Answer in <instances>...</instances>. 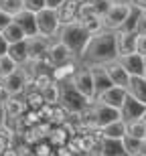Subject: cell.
Wrapping results in <instances>:
<instances>
[{
	"mask_svg": "<svg viewBox=\"0 0 146 156\" xmlns=\"http://www.w3.org/2000/svg\"><path fill=\"white\" fill-rule=\"evenodd\" d=\"M12 20H14V16H12V14H8V12H4V10H0V33H2V30H4L6 27L12 23Z\"/></svg>",
	"mask_w": 146,
	"mask_h": 156,
	"instance_id": "cell-38",
	"label": "cell"
},
{
	"mask_svg": "<svg viewBox=\"0 0 146 156\" xmlns=\"http://www.w3.org/2000/svg\"><path fill=\"white\" fill-rule=\"evenodd\" d=\"M132 10H134V6H132V4L114 2V4L110 6V10L104 14L105 30H120V29H124V24H126V20L130 18Z\"/></svg>",
	"mask_w": 146,
	"mask_h": 156,
	"instance_id": "cell-4",
	"label": "cell"
},
{
	"mask_svg": "<svg viewBox=\"0 0 146 156\" xmlns=\"http://www.w3.org/2000/svg\"><path fill=\"white\" fill-rule=\"evenodd\" d=\"M37 27H39V35L49 37V39H57L61 23L57 18V10L55 8H43L37 12Z\"/></svg>",
	"mask_w": 146,
	"mask_h": 156,
	"instance_id": "cell-6",
	"label": "cell"
},
{
	"mask_svg": "<svg viewBox=\"0 0 146 156\" xmlns=\"http://www.w3.org/2000/svg\"><path fill=\"white\" fill-rule=\"evenodd\" d=\"M142 154H146V142H144V146H142Z\"/></svg>",
	"mask_w": 146,
	"mask_h": 156,
	"instance_id": "cell-47",
	"label": "cell"
},
{
	"mask_svg": "<svg viewBox=\"0 0 146 156\" xmlns=\"http://www.w3.org/2000/svg\"><path fill=\"white\" fill-rule=\"evenodd\" d=\"M132 6H134L136 10L146 12V0H132Z\"/></svg>",
	"mask_w": 146,
	"mask_h": 156,
	"instance_id": "cell-44",
	"label": "cell"
},
{
	"mask_svg": "<svg viewBox=\"0 0 146 156\" xmlns=\"http://www.w3.org/2000/svg\"><path fill=\"white\" fill-rule=\"evenodd\" d=\"M4 105H6L8 118H20V116H24V114L29 112V105H27L24 99H20V95H18V98H10Z\"/></svg>",
	"mask_w": 146,
	"mask_h": 156,
	"instance_id": "cell-24",
	"label": "cell"
},
{
	"mask_svg": "<svg viewBox=\"0 0 146 156\" xmlns=\"http://www.w3.org/2000/svg\"><path fill=\"white\" fill-rule=\"evenodd\" d=\"M2 35H4V39L8 41V45H12V43H18V41H24L27 39V35H24V30L18 27L14 20H12L8 27H6L4 30H2Z\"/></svg>",
	"mask_w": 146,
	"mask_h": 156,
	"instance_id": "cell-28",
	"label": "cell"
},
{
	"mask_svg": "<svg viewBox=\"0 0 146 156\" xmlns=\"http://www.w3.org/2000/svg\"><path fill=\"white\" fill-rule=\"evenodd\" d=\"M79 4H81V0H63V4L57 8V18H59V23H61V27L77 20Z\"/></svg>",
	"mask_w": 146,
	"mask_h": 156,
	"instance_id": "cell-15",
	"label": "cell"
},
{
	"mask_svg": "<svg viewBox=\"0 0 146 156\" xmlns=\"http://www.w3.org/2000/svg\"><path fill=\"white\" fill-rule=\"evenodd\" d=\"M16 69H18V63L8 55V53L0 57V79H6V77L12 75Z\"/></svg>",
	"mask_w": 146,
	"mask_h": 156,
	"instance_id": "cell-31",
	"label": "cell"
},
{
	"mask_svg": "<svg viewBox=\"0 0 146 156\" xmlns=\"http://www.w3.org/2000/svg\"><path fill=\"white\" fill-rule=\"evenodd\" d=\"M79 23L85 27V30H87L91 37L99 35V33H104L105 27H104V16H99V14H91V16L83 18V20H79Z\"/></svg>",
	"mask_w": 146,
	"mask_h": 156,
	"instance_id": "cell-25",
	"label": "cell"
},
{
	"mask_svg": "<svg viewBox=\"0 0 146 156\" xmlns=\"http://www.w3.org/2000/svg\"><path fill=\"white\" fill-rule=\"evenodd\" d=\"M128 93L132 98H136L138 101L146 105V77H138L132 75L130 77V85H128Z\"/></svg>",
	"mask_w": 146,
	"mask_h": 156,
	"instance_id": "cell-22",
	"label": "cell"
},
{
	"mask_svg": "<svg viewBox=\"0 0 146 156\" xmlns=\"http://www.w3.org/2000/svg\"><path fill=\"white\" fill-rule=\"evenodd\" d=\"M81 2H94V0H81Z\"/></svg>",
	"mask_w": 146,
	"mask_h": 156,
	"instance_id": "cell-49",
	"label": "cell"
},
{
	"mask_svg": "<svg viewBox=\"0 0 146 156\" xmlns=\"http://www.w3.org/2000/svg\"><path fill=\"white\" fill-rule=\"evenodd\" d=\"M136 53H140L146 59V35H138V45H136Z\"/></svg>",
	"mask_w": 146,
	"mask_h": 156,
	"instance_id": "cell-40",
	"label": "cell"
},
{
	"mask_svg": "<svg viewBox=\"0 0 146 156\" xmlns=\"http://www.w3.org/2000/svg\"><path fill=\"white\" fill-rule=\"evenodd\" d=\"M126 98H128V89L118 87V85H112L110 89H105V91L98 93L95 101H99V104H105V105H110V108H116V110H120V108L124 105V101H126Z\"/></svg>",
	"mask_w": 146,
	"mask_h": 156,
	"instance_id": "cell-10",
	"label": "cell"
},
{
	"mask_svg": "<svg viewBox=\"0 0 146 156\" xmlns=\"http://www.w3.org/2000/svg\"><path fill=\"white\" fill-rule=\"evenodd\" d=\"M98 156H126L122 140L101 138V142H99V148H98Z\"/></svg>",
	"mask_w": 146,
	"mask_h": 156,
	"instance_id": "cell-19",
	"label": "cell"
},
{
	"mask_svg": "<svg viewBox=\"0 0 146 156\" xmlns=\"http://www.w3.org/2000/svg\"><path fill=\"white\" fill-rule=\"evenodd\" d=\"M136 45H138V33L136 30H116V47H118V57L122 55H130L136 53Z\"/></svg>",
	"mask_w": 146,
	"mask_h": 156,
	"instance_id": "cell-11",
	"label": "cell"
},
{
	"mask_svg": "<svg viewBox=\"0 0 146 156\" xmlns=\"http://www.w3.org/2000/svg\"><path fill=\"white\" fill-rule=\"evenodd\" d=\"M53 146L49 144V142H37L35 146H33V152H35V156H53Z\"/></svg>",
	"mask_w": 146,
	"mask_h": 156,
	"instance_id": "cell-34",
	"label": "cell"
},
{
	"mask_svg": "<svg viewBox=\"0 0 146 156\" xmlns=\"http://www.w3.org/2000/svg\"><path fill=\"white\" fill-rule=\"evenodd\" d=\"M59 85H61V99H59V104L63 105L69 114H79V112H83L89 105V101L73 87L71 81H65V83H59Z\"/></svg>",
	"mask_w": 146,
	"mask_h": 156,
	"instance_id": "cell-3",
	"label": "cell"
},
{
	"mask_svg": "<svg viewBox=\"0 0 146 156\" xmlns=\"http://www.w3.org/2000/svg\"><path fill=\"white\" fill-rule=\"evenodd\" d=\"M105 71H108V75H110L112 83L118 87H124V89H128L130 85V73L124 69V65L120 61H110V63H105Z\"/></svg>",
	"mask_w": 146,
	"mask_h": 156,
	"instance_id": "cell-14",
	"label": "cell"
},
{
	"mask_svg": "<svg viewBox=\"0 0 146 156\" xmlns=\"http://www.w3.org/2000/svg\"><path fill=\"white\" fill-rule=\"evenodd\" d=\"M43 93V99H45V104L49 105H57L59 99H61V85H59L57 81H53V83H49L45 89H41Z\"/></svg>",
	"mask_w": 146,
	"mask_h": 156,
	"instance_id": "cell-27",
	"label": "cell"
},
{
	"mask_svg": "<svg viewBox=\"0 0 146 156\" xmlns=\"http://www.w3.org/2000/svg\"><path fill=\"white\" fill-rule=\"evenodd\" d=\"M140 156H146V154H140Z\"/></svg>",
	"mask_w": 146,
	"mask_h": 156,
	"instance_id": "cell-51",
	"label": "cell"
},
{
	"mask_svg": "<svg viewBox=\"0 0 146 156\" xmlns=\"http://www.w3.org/2000/svg\"><path fill=\"white\" fill-rule=\"evenodd\" d=\"M71 83H73V87H75L85 99H87L89 104H94V101H95V95H98V93H95L94 77H91V71H89V67L85 63L77 67V71H75V75H73V79H71Z\"/></svg>",
	"mask_w": 146,
	"mask_h": 156,
	"instance_id": "cell-5",
	"label": "cell"
},
{
	"mask_svg": "<svg viewBox=\"0 0 146 156\" xmlns=\"http://www.w3.org/2000/svg\"><path fill=\"white\" fill-rule=\"evenodd\" d=\"M0 10L16 16L20 10H24V0H0Z\"/></svg>",
	"mask_w": 146,
	"mask_h": 156,
	"instance_id": "cell-32",
	"label": "cell"
},
{
	"mask_svg": "<svg viewBox=\"0 0 146 156\" xmlns=\"http://www.w3.org/2000/svg\"><path fill=\"white\" fill-rule=\"evenodd\" d=\"M61 4H63V0H45V6H47V8H55V10H57Z\"/></svg>",
	"mask_w": 146,
	"mask_h": 156,
	"instance_id": "cell-45",
	"label": "cell"
},
{
	"mask_svg": "<svg viewBox=\"0 0 146 156\" xmlns=\"http://www.w3.org/2000/svg\"><path fill=\"white\" fill-rule=\"evenodd\" d=\"M0 81H2V79H0Z\"/></svg>",
	"mask_w": 146,
	"mask_h": 156,
	"instance_id": "cell-52",
	"label": "cell"
},
{
	"mask_svg": "<svg viewBox=\"0 0 146 156\" xmlns=\"http://www.w3.org/2000/svg\"><path fill=\"white\" fill-rule=\"evenodd\" d=\"M0 156H18V152H16V148H14V146H10V148H6V150L2 152Z\"/></svg>",
	"mask_w": 146,
	"mask_h": 156,
	"instance_id": "cell-46",
	"label": "cell"
},
{
	"mask_svg": "<svg viewBox=\"0 0 146 156\" xmlns=\"http://www.w3.org/2000/svg\"><path fill=\"white\" fill-rule=\"evenodd\" d=\"M8 55H10L18 65H27L29 63V47H27V39L18 41V43H12L8 47Z\"/></svg>",
	"mask_w": 146,
	"mask_h": 156,
	"instance_id": "cell-23",
	"label": "cell"
},
{
	"mask_svg": "<svg viewBox=\"0 0 146 156\" xmlns=\"http://www.w3.org/2000/svg\"><path fill=\"white\" fill-rule=\"evenodd\" d=\"M33 81H35L37 89H45L49 83H53V75L49 73V71H45V73H37V75L33 77Z\"/></svg>",
	"mask_w": 146,
	"mask_h": 156,
	"instance_id": "cell-33",
	"label": "cell"
},
{
	"mask_svg": "<svg viewBox=\"0 0 146 156\" xmlns=\"http://www.w3.org/2000/svg\"><path fill=\"white\" fill-rule=\"evenodd\" d=\"M122 144H124V152L126 156H140L142 154V146H144V140L140 138H132V136H124L122 138Z\"/></svg>",
	"mask_w": 146,
	"mask_h": 156,
	"instance_id": "cell-26",
	"label": "cell"
},
{
	"mask_svg": "<svg viewBox=\"0 0 146 156\" xmlns=\"http://www.w3.org/2000/svg\"><path fill=\"white\" fill-rule=\"evenodd\" d=\"M126 134H128V136H132V138H140V140H144V134H146V122L142 120V118L126 122Z\"/></svg>",
	"mask_w": 146,
	"mask_h": 156,
	"instance_id": "cell-29",
	"label": "cell"
},
{
	"mask_svg": "<svg viewBox=\"0 0 146 156\" xmlns=\"http://www.w3.org/2000/svg\"><path fill=\"white\" fill-rule=\"evenodd\" d=\"M136 33H138V35H146V12H140V14H138Z\"/></svg>",
	"mask_w": 146,
	"mask_h": 156,
	"instance_id": "cell-39",
	"label": "cell"
},
{
	"mask_svg": "<svg viewBox=\"0 0 146 156\" xmlns=\"http://www.w3.org/2000/svg\"><path fill=\"white\" fill-rule=\"evenodd\" d=\"M91 4H94V10H95V14H99V16H104L105 12L110 10V6L114 4V0H94Z\"/></svg>",
	"mask_w": 146,
	"mask_h": 156,
	"instance_id": "cell-35",
	"label": "cell"
},
{
	"mask_svg": "<svg viewBox=\"0 0 146 156\" xmlns=\"http://www.w3.org/2000/svg\"><path fill=\"white\" fill-rule=\"evenodd\" d=\"M118 61L124 65V69L132 75H138V77H146V59L142 57L140 53H130V55H122L118 57Z\"/></svg>",
	"mask_w": 146,
	"mask_h": 156,
	"instance_id": "cell-13",
	"label": "cell"
},
{
	"mask_svg": "<svg viewBox=\"0 0 146 156\" xmlns=\"http://www.w3.org/2000/svg\"><path fill=\"white\" fill-rule=\"evenodd\" d=\"M91 14H95L94 4H91V2H81V4H79V12H77V20H83V18L91 16Z\"/></svg>",
	"mask_w": 146,
	"mask_h": 156,
	"instance_id": "cell-36",
	"label": "cell"
},
{
	"mask_svg": "<svg viewBox=\"0 0 146 156\" xmlns=\"http://www.w3.org/2000/svg\"><path fill=\"white\" fill-rule=\"evenodd\" d=\"M120 112H122V118H124L126 122H130V120H138V118L144 116L146 105L142 104V101H138L136 98H132V95L128 93V98H126L124 105L120 108Z\"/></svg>",
	"mask_w": 146,
	"mask_h": 156,
	"instance_id": "cell-16",
	"label": "cell"
},
{
	"mask_svg": "<svg viewBox=\"0 0 146 156\" xmlns=\"http://www.w3.org/2000/svg\"><path fill=\"white\" fill-rule=\"evenodd\" d=\"M99 132H101V136H104V138L122 140L124 136H126V120H124V118H120V120L112 122V124H108V126L99 128Z\"/></svg>",
	"mask_w": 146,
	"mask_h": 156,
	"instance_id": "cell-21",
	"label": "cell"
},
{
	"mask_svg": "<svg viewBox=\"0 0 146 156\" xmlns=\"http://www.w3.org/2000/svg\"><path fill=\"white\" fill-rule=\"evenodd\" d=\"M57 39L69 47L75 57H81L83 51H85V47H87V43H89V39H91V35L85 30V27H83L79 20H75V23L63 24V27L59 29Z\"/></svg>",
	"mask_w": 146,
	"mask_h": 156,
	"instance_id": "cell-2",
	"label": "cell"
},
{
	"mask_svg": "<svg viewBox=\"0 0 146 156\" xmlns=\"http://www.w3.org/2000/svg\"><path fill=\"white\" fill-rule=\"evenodd\" d=\"M89 71H91V77H94V85H95V93H101L105 89H110L114 83H112L108 71H105V65H87ZM98 98V95H95Z\"/></svg>",
	"mask_w": 146,
	"mask_h": 156,
	"instance_id": "cell-18",
	"label": "cell"
},
{
	"mask_svg": "<svg viewBox=\"0 0 146 156\" xmlns=\"http://www.w3.org/2000/svg\"><path fill=\"white\" fill-rule=\"evenodd\" d=\"M144 142H146V134H144Z\"/></svg>",
	"mask_w": 146,
	"mask_h": 156,
	"instance_id": "cell-50",
	"label": "cell"
},
{
	"mask_svg": "<svg viewBox=\"0 0 146 156\" xmlns=\"http://www.w3.org/2000/svg\"><path fill=\"white\" fill-rule=\"evenodd\" d=\"M49 37H43V35H35V37H27V47H29V63L33 61H39V59H47V51H49V45H51Z\"/></svg>",
	"mask_w": 146,
	"mask_h": 156,
	"instance_id": "cell-9",
	"label": "cell"
},
{
	"mask_svg": "<svg viewBox=\"0 0 146 156\" xmlns=\"http://www.w3.org/2000/svg\"><path fill=\"white\" fill-rule=\"evenodd\" d=\"M142 120H144V122H146V112H144V116H142Z\"/></svg>",
	"mask_w": 146,
	"mask_h": 156,
	"instance_id": "cell-48",
	"label": "cell"
},
{
	"mask_svg": "<svg viewBox=\"0 0 146 156\" xmlns=\"http://www.w3.org/2000/svg\"><path fill=\"white\" fill-rule=\"evenodd\" d=\"M77 61H69V63L65 65H59V67H53L51 75H53V81H57V83H65V81H71L73 75H75L77 71Z\"/></svg>",
	"mask_w": 146,
	"mask_h": 156,
	"instance_id": "cell-20",
	"label": "cell"
},
{
	"mask_svg": "<svg viewBox=\"0 0 146 156\" xmlns=\"http://www.w3.org/2000/svg\"><path fill=\"white\" fill-rule=\"evenodd\" d=\"M24 8L37 14L39 10H43V8H45V0H24Z\"/></svg>",
	"mask_w": 146,
	"mask_h": 156,
	"instance_id": "cell-37",
	"label": "cell"
},
{
	"mask_svg": "<svg viewBox=\"0 0 146 156\" xmlns=\"http://www.w3.org/2000/svg\"><path fill=\"white\" fill-rule=\"evenodd\" d=\"M47 55H49V61H51L53 67H59V65H65V63H69V61H75V59H77L75 55H73V51H71L65 43H61L59 39L51 41Z\"/></svg>",
	"mask_w": 146,
	"mask_h": 156,
	"instance_id": "cell-7",
	"label": "cell"
},
{
	"mask_svg": "<svg viewBox=\"0 0 146 156\" xmlns=\"http://www.w3.org/2000/svg\"><path fill=\"white\" fill-rule=\"evenodd\" d=\"M29 79H30V75H29V71H27V67H24V65H18V69L14 71L12 75H8L6 79H2V83L8 87V91L12 93V98H18V95L24 93Z\"/></svg>",
	"mask_w": 146,
	"mask_h": 156,
	"instance_id": "cell-8",
	"label": "cell"
},
{
	"mask_svg": "<svg viewBox=\"0 0 146 156\" xmlns=\"http://www.w3.org/2000/svg\"><path fill=\"white\" fill-rule=\"evenodd\" d=\"M91 108H94L95 126H98V128H104V126H108V124H112V122H116V120L122 118V112H120V110L110 108V105H105V104H99V101H94Z\"/></svg>",
	"mask_w": 146,
	"mask_h": 156,
	"instance_id": "cell-12",
	"label": "cell"
},
{
	"mask_svg": "<svg viewBox=\"0 0 146 156\" xmlns=\"http://www.w3.org/2000/svg\"><path fill=\"white\" fill-rule=\"evenodd\" d=\"M24 101H27V105H29V110H35V112H39L43 105H45V99H43L41 89L24 91Z\"/></svg>",
	"mask_w": 146,
	"mask_h": 156,
	"instance_id": "cell-30",
	"label": "cell"
},
{
	"mask_svg": "<svg viewBox=\"0 0 146 156\" xmlns=\"http://www.w3.org/2000/svg\"><path fill=\"white\" fill-rule=\"evenodd\" d=\"M14 23L20 27V29L24 30V35L27 37H35V35H39V27H37V14L35 12H30V10H20L14 16Z\"/></svg>",
	"mask_w": 146,
	"mask_h": 156,
	"instance_id": "cell-17",
	"label": "cell"
},
{
	"mask_svg": "<svg viewBox=\"0 0 146 156\" xmlns=\"http://www.w3.org/2000/svg\"><path fill=\"white\" fill-rule=\"evenodd\" d=\"M10 98H12V93L8 91V87H6L4 83L0 81V104H6V101H8Z\"/></svg>",
	"mask_w": 146,
	"mask_h": 156,
	"instance_id": "cell-41",
	"label": "cell"
},
{
	"mask_svg": "<svg viewBox=\"0 0 146 156\" xmlns=\"http://www.w3.org/2000/svg\"><path fill=\"white\" fill-rule=\"evenodd\" d=\"M6 120H8V114H6V105L0 104V128L6 124Z\"/></svg>",
	"mask_w": 146,
	"mask_h": 156,
	"instance_id": "cell-43",
	"label": "cell"
},
{
	"mask_svg": "<svg viewBox=\"0 0 146 156\" xmlns=\"http://www.w3.org/2000/svg\"><path fill=\"white\" fill-rule=\"evenodd\" d=\"M85 65H105L110 61L118 59V47H116V30H104L99 35L91 37L85 47L83 55L79 57Z\"/></svg>",
	"mask_w": 146,
	"mask_h": 156,
	"instance_id": "cell-1",
	"label": "cell"
},
{
	"mask_svg": "<svg viewBox=\"0 0 146 156\" xmlns=\"http://www.w3.org/2000/svg\"><path fill=\"white\" fill-rule=\"evenodd\" d=\"M8 41L4 39V35H2V33H0V57H2V55H6V53H8Z\"/></svg>",
	"mask_w": 146,
	"mask_h": 156,
	"instance_id": "cell-42",
	"label": "cell"
}]
</instances>
